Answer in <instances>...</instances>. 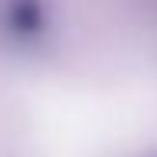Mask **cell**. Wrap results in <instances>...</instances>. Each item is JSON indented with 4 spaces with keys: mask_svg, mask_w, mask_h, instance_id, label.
Returning a JSON list of instances; mask_svg holds the SVG:
<instances>
[{
    "mask_svg": "<svg viewBox=\"0 0 157 157\" xmlns=\"http://www.w3.org/2000/svg\"><path fill=\"white\" fill-rule=\"evenodd\" d=\"M47 27L44 0H7L3 3V30L13 40H37Z\"/></svg>",
    "mask_w": 157,
    "mask_h": 157,
    "instance_id": "cell-1",
    "label": "cell"
}]
</instances>
